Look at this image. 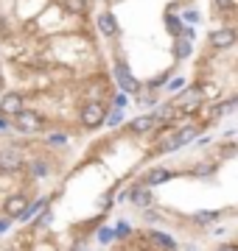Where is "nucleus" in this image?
Returning <instances> with one entry per match:
<instances>
[{"instance_id": "c85d7f7f", "label": "nucleus", "mask_w": 238, "mask_h": 251, "mask_svg": "<svg viewBox=\"0 0 238 251\" xmlns=\"http://www.w3.org/2000/svg\"><path fill=\"white\" fill-rule=\"evenodd\" d=\"M196 173H199V176H208V173H210V168H208V165H199V168H196Z\"/></svg>"}, {"instance_id": "0eeeda50", "label": "nucleus", "mask_w": 238, "mask_h": 251, "mask_svg": "<svg viewBox=\"0 0 238 251\" xmlns=\"http://www.w3.org/2000/svg\"><path fill=\"white\" fill-rule=\"evenodd\" d=\"M0 112H6V115H20V112H23V95H20V92H9V95H3Z\"/></svg>"}, {"instance_id": "bb28decb", "label": "nucleus", "mask_w": 238, "mask_h": 251, "mask_svg": "<svg viewBox=\"0 0 238 251\" xmlns=\"http://www.w3.org/2000/svg\"><path fill=\"white\" fill-rule=\"evenodd\" d=\"M185 20H188V23H199V14H196V11H185Z\"/></svg>"}, {"instance_id": "cd10ccee", "label": "nucleus", "mask_w": 238, "mask_h": 251, "mask_svg": "<svg viewBox=\"0 0 238 251\" xmlns=\"http://www.w3.org/2000/svg\"><path fill=\"white\" fill-rule=\"evenodd\" d=\"M126 103H129V100H126V95H118V98H115V106H118V109H123Z\"/></svg>"}, {"instance_id": "7c9ffc66", "label": "nucleus", "mask_w": 238, "mask_h": 251, "mask_svg": "<svg viewBox=\"0 0 238 251\" xmlns=\"http://www.w3.org/2000/svg\"><path fill=\"white\" fill-rule=\"evenodd\" d=\"M219 251H236V246H221Z\"/></svg>"}, {"instance_id": "473e14b6", "label": "nucleus", "mask_w": 238, "mask_h": 251, "mask_svg": "<svg viewBox=\"0 0 238 251\" xmlns=\"http://www.w3.org/2000/svg\"><path fill=\"white\" fill-rule=\"evenodd\" d=\"M0 128H6V123H3V117H0Z\"/></svg>"}, {"instance_id": "72a5a7b5", "label": "nucleus", "mask_w": 238, "mask_h": 251, "mask_svg": "<svg viewBox=\"0 0 238 251\" xmlns=\"http://www.w3.org/2000/svg\"><path fill=\"white\" fill-rule=\"evenodd\" d=\"M0 95H3V78H0Z\"/></svg>"}, {"instance_id": "f257e3e1", "label": "nucleus", "mask_w": 238, "mask_h": 251, "mask_svg": "<svg viewBox=\"0 0 238 251\" xmlns=\"http://www.w3.org/2000/svg\"><path fill=\"white\" fill-rule=\"evenodd\" d=\"M79 117H82V126L95 128L98 123H104V117H107V106H104L101 100H87V103L82 106V112H79Z\"/></svg>"}, {"instance_id": "393cba45", "label": "nucleus", "mask_w": 238, "mask_h": 251, "mask_svg": "<svg viewBox=\"0 0 238 251\" xmlns=\"http://www.w3.org/2000/svg\"><path fill=\"white\" fill-rule=\"evenodd\" d=\"M185 84V78H174V81H168V90H179Z\"/></svg>"}, {"instance_id": "6ab92c4d", "label": "nucleus", "mask_w": 238, "mask_h": 251, "mask_svg": "<svg viewBox=\"0 0 238 251\" xmlns=\"http://www.w3.org/2000/svg\"><path fill=\"white\" fill-rule=\"evenodd\" d=\"M188 53H191V45H188V39H185V36H179V42H177V56L185 59Z\"/></svg>"}, {"instance_id": "423d86ee", "label": "nucleus", "mask_w": 238, "mask_h": 251, "mask_svg": "<svg viewBox=\"0 0 238 251\" xmlns=\"http://www.w3.org/2000/svg\"><path fill=\"white\" fill-rule=\"evenodd\" d=\"M115 75H118V84H120V90L126 92H138L140 90V84L138 81H135V75H132V73L126 70V67H123V64H118V70H115Z\"/></svg>"}, {"instance_id": "412c9836", "label": "nucleus", "mask_w": 238, "mask_h": 251, "mask_svg": "<svg viewBox=\"0 0 238 251\" xmlns=\"http://www.w3.org/2000/svg\"><path fill=\"white\" fill-rule=\"evenodd\" d=\"M101 243H110L112 240V229H98V234H95Z\"/></svg>"}, {"instance_id": "9b49d317", "label": "nucleus", "mask_w": 238, "mask_h": 251, "mask_svg": "<svg viewBox=\"0 0 238 251\" xmlns=\"http://www.w3.org/2000/svg\"><path fill=\"white\" fill-rule=\"evenodd\" d=\"M149 240L154 243L157 249H165V251H174L177 249L174 237H168V234H163V232H149Z\"/></svg>"}, {"instance_id": "4be33fe9", "label": "nucleus", "mask_w": 238, "mask_h": 251, "mask_svg": "<svg viewBox=\"0 0 238 251\" xmlns=\"http://www.w3.org/2000/svg\"><path fill=\"white\" fill-rule=\"evenodd\" d=\"M132 229H129V224H118V229L112 232V237H123V234H129Z\"/></svg>"}, {"instance_id": "c756f323", "label": "nucleus", "mask_w": 238, "mask_h": 251, "mask_svg": "<svg viewBox=\"0 0 238 251\" xmlns=\"http://www.w3.org/2000/svg\"><path fill=\"white\" fill-rule=\"evenodd\" d=\"M110 123H112V126H118V123H120V112H112V117H110Z\"/></svg>"}, {"instance_id": "4468645a", "label": "nucleus", "mask_w": 238, "mask_h": 251, "mask_svg": "<svg viewBox=\"0 0 238 251\" xmlns=\"http://www.w3.org/2000/svg\"><path fill=\"white\" fill-rule=\"evenodd\" d=\"M199 98H202V95H199L196 90H188V92L182 95V98H179V103H182V109H185V112H191V109H196V106H199Z\"/></svg>"}, {"instance_id": "a211bd4d", "label": "nucleus", "mask_w": 238, "mask_h": 251, "mask_svg": "<svg viewBox=\"0 0 238 251\" xmlns=\"http://www.w3.org/2000/svg\"><path fill=\"white\" fill-rule=\"evenodd\" d=\"M28 168H31V176H37V179L48 176V165H45V162H31Z\"/></svg>"}, {"instance_id": "f8f14e48", "label": "nucleus", "mask_w": 238, "mask_h": 251, "mask_svg": "<svg viewBox=\"0 0 238 251\" xmlns=\"http://www.w3.org/2000/svg\"><path fill=\"white\" fill-rule=\"evenodd\" d=\"M168 176H171V171H165V168H151V171L146 173V184L149 187H157V184L168 181Z\"/></svg>"}, {"instance_id": "9d476101", "label": "nucleus", "mask_w": 238, "mask_h": 251, "mask_svg": "<svg viewBox=\"0 0 238 251\" xmlns=\"http://www.w3.org/2000/svg\"><path fill=\"white\" fill-rule=\"evenodd\" d=\"M151 126H154V117H151V115H143V117H135V120L129 123V131H132V134H146Z\"/></svg>"}, {"instance_id": "1a4fd4ad", "label": "nucleus", "mask_w": 238, "mask_h": 251, "mask_svg": "<svg viewBox=\"0 0 238 251\" xmlns=\"http://www.w3.org/2000/svg\"><path fill=\"white\" fill-rule=\"evenodd\" d=\"M26 206H28L26 196H11L9 201H6V215H9V218H20L23 212H26Z\"/></svg>"}, {"instance_id": "2f4dec72", "label": "nucleus", "mask_w": 238, "mask_h": 251, "mask_svg": "<svg viewBox=\"0 0 238 251\" xmlns=\"http://www.w3.org/2000/svg\"><path fill=\"white\" fill-rule=\"evenodd\" d=\"M6 226H9V221H0V232H6Z\"/></svg>"}, {"instance_id": "6e6552de", "label": "nucleus", "mask_w": 238, "mask_h": 251, "mask_svg": "<svg viewBox=\"0 0 238 251\" xmlns=\"http://www.w3.org/2000/svg\"><path fill=\"white\" fill-rule=\"evenodd\" d=\"M98 28L104 36H115L118 34V20H115V14L112 11H104V14H98Z\"/></svg>"}, {"instance_id": "b1692460", "label": "nucleus", "mask_w": 238, "mask_h": 251, "mask_svg": "<svg viewBox=\"0 0 238 251\" xmlns=\"http://www.w3.org/2000/svg\"><path fill=\"white\" fill-rule=\"evenodd\" d=\"M64 143H67V137H64V134H54V137H51V145H64Z\"/></svg>"}, {"instance_id": "39448f33", "label": "nucleus", "mask_w": 238, "mask_h": 251, "mask_svg": "<svg viewBox=\"0 0 238 251\" xmlns=\"http://www.w3.org/2000/svg\"><path fill=\"white\" fill-rule=\"evenodd\" d=\"M196 134H199V128H193V126H191V128H182L179 134L171 137V140H168V143L163 145V151H177V148H182L185 143H191V140H193Z\"/></svg>"}, {"instance_id": "f03ea898", "label": "nucleus", "mask_w": 238, "mask_h": 251, "mask_svg": "<svg viewBox=\"0 0 238 251\" xmlns=\"http://www.w3.org/2000/svg\"><path fill=\"white\" fill-rule=\"evenodd\" d=\"M23 168V156H20V151H14V148H3L0 151V171L3 173H14Z\"/></svg>"}, {"instance_id": "f3484780", "label": "nucleus", "mask_w": 238, "mask_h": 251, "mask_svg": "<svg viewBox=\"0 0 238 251\" xmlns=\"http://www.w3.org/2000/svg\"><path fill=\"white\" fill-rule=\"evenodd\" d=\"M64 9L70 11V14H82L87 9V0H64Z\"/></svg>"}, {"instance_id": "5701e85b", "label": "nucleus", "mask_w": 238, "mask_h": 251, "mask_svg": "<svg viewBox=\"0 0 238 251\" xmlns=\"http://www.w3.org/2000/svg\"><path fill=\"white\" fill-rule=\"evenodd\" d=\"M165 23H168V28H171V31H182V23H179L177 17H171V14H168V20H165Z\"/></svg>"}, {"instance_id": "a878e982", "label": "nucleus", "mask_w": 238, "mask_h": 251, "mask_svg": "<svg viewBox=\"0 0 238 251\" xmlns=\"http://www.w3.org/2000/svg\"><path fill=\"white\" fill-rule=\"evenodd\" d=\"M146 221H151V224H157V221H160V215H157V212H151V209H146Z\"/></svg>"}, {"instance_id": "2eb2a0df", "label": "nucleus", "mask_w": 238, "mask_h": 251, "mask_svg": "<svg viewBox=\"0 0 238 251\" xmlns=\"http://www.w3.org/2000/svg\"><path fill=\"white\" fill-rule=\"evenodd\" d=\"M45 198H42V201H37V204H31V206H26V212H23V215H20V221H31V218H37V212H42V209H45Z\"/></svg>"}, {"instance_id": "ddd939ff", "label": "nucleus", "mask_w": 238, "mask_h": 251, "mask_svg": "<svg viewBox=\"0 0 238 251\" xmlns=\"http://www.w3.org/2000/svg\"><path fill=\"white\" fill-rule=\"evenodd\" d=\"M129 198H132L138 206H143V209H149V206H151V193H149L146 187H135L132 193H129Z\"/></svg>"}, {"instance_id": "dca6fc26", "label": "nucleus", "mask_w": 238, "mask_h": 251, "mask_svg": "<svg viewBox=\"0 0 238 251\" xmlns=\"http://www.w3.org/2000/svg\"><path fill=\"white\" fill-rule=\"evenodd\" d=\"M213 221H219V212H213V209H202L193 215V224H213Z\"/></svg>"}, {"instance_id": "7ed1b4c3", "label": "nucleus", "mask_w": 238, "mask_h": 251, "mask_svg": "<svg viewBox=\"0 0 238 251\" xmlns=\"http://www.w3.org/2000/svg\"><path fill=\"white\" fill-rule=\"evenodd\" d=\"M14 128L17 131H23V134H28V131H37L39 128V115L37 112H20V115H14Z\"/></svg>"}, {"instance_id": "20e7f679", "label": "nucleus", "mask_w": 238, "mask_h": 251, "mask_svg": "<svg viewBox=\"0 0 238 251\" xmlns=\"http://www.w3.org/2000/svg\"><path fill=\"white\" fill-rule=\"evenodd\" d=\"M210 45L216 48V50L233 48L236 45V31H233V28H219V31H213L210 34Z\"/></svg>"}, {"instance_id": "aec40b11", "label": "nucleus", "mask_w": 238, "mask_h": 251, "mask_svg": "<svg viewBox=\"0 0 238 251\" xmlns=\"http://www.w3.org/2000/svg\"><path fill=\"white\" fill-rule=\"evenodd\" d=\"M233 3H236V0H213V6H216V9H221V11L233 9Z\"/></svg>"}]
</instances>
